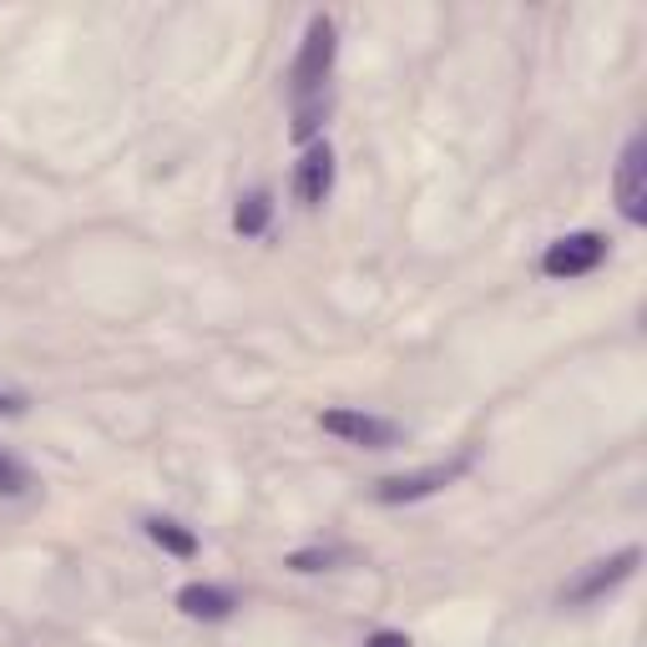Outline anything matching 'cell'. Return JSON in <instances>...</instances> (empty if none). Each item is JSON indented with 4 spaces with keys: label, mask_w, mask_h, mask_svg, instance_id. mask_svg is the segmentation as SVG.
<instances>
[{
    "label": "cell",
    "mask_w": 647,
    "mask_h": 647,
    "mask_svg": "<svg viewBox=\"0 0 647 647\" xmlns=\"http://www.w3.org/2000/svg\"><path fill=\"white\" fill-rule=\"evenodd\" d=\"M25 486H31V476H25V466H21V460L0 456V491H6V496H21Z\"/></svg>",
    "instance_id": "obj_13"
},
{
    "label": "cell",
    "mask_w": 647,
    "mask_h": 647,
    "mask_svg": "<svg viewBox=\"0 0 647 647\" xmlns=\"http://www.w3.org/2000/svg\"><path fill=\"white\" fill-rule=\"evenodd\" d=\"M643 152H647L643 132H633L623 147V162H617V208H623V218L633 223V229L647 223V182H643L647 162H643Z\"/></svg>",
    "instance_id": "obj_6"
},
{
    "label": "cell",
    "mask_w": 647,
    "mask_h": 647,
    "mask_svg": "<svg viewBox=\"0 0 647 647\" xmlns=\"http://www.w3.org/2000/svg\"><path fill=\"white\" fill-rule=\"evenodd\" d=\"M607 258V238L602 233H566L552 248L541 253V274L547 278H582Z\"/></svg>",
    "instance_id": "obj_3"
},
{
    "label": "cell",
    "mask_w": 647,
    "mask_h": 647,
    "mask_svg": "<svg viewBox=\"0 0 647 647\" xmlns=\"http://www.w3.org/2000/svg\"><path fill=\"white\" fill-rule=\"evenodd\" d=\"M324 112H329V96H309V102H299V117H294V142H309L314 132H319Z\"/></svg>",
    "instance_id": "obj_11"
},
{
    "label": "cell",
    "mask_w": 647,
    "mask_h": 647,
    "mask_svg": "<svg viewBox=\"0 0 647 647\" xmlns=\"http://www.w3.org/2000/svg\"><path fill=\"white\" fill-rule=\"evenodd\" d=\"M335 56H339L335 21H329V15H314L309 31H304L299 61H294V96H299V102H309V96L324 92V82H329V72H335Z\"/></svg>",
    "instance_id": "obj_1"
},
{
    "label": "cell",
    "mask_w": 647,
    "mask_h": 647,
    "mask_svg": "<svg viewBox=\"0 0 647 647\" xmlns=\"http://www.w3.org/2000/svg\"><path fill=\"white\" fill-rule=\"evenodd\" d=\"M0 415H25V400H21V395H6V390H0Z\"/></svg>",
    "instance_id": "obj_15"
},
{
    "label": "cell",
    "mask_w": 647,
    "mask_h": 647,
    "mask_svg": "<svg viewBox=\"0 0 647 647\" xmlns=\"http://www.w3.org/2000/svg\"><path fill=\"white\" fill-rule=\"evenodd\" d=\"M466 466H470V450H460L456 460H441V466H425V470H410V476H390V480H380V501L384 506H410V501H425V496H435V491H445L456 476H466Z\"/></svg>",
    "instance_id": "obj_2"
},
{
    "label": "cell",
    "mask_w": 647,
    "mask_h": 647,
    "mask_svg": "<svg viewBox=\"0 0 647 647\" xmlns=\"http://www.w3.org/2000/svg\"><path fill=\"white\" fill-rule=\"evenodd\" d=\"M339 552H329V547H309V552H294L288 556V566L294 572H324V566H335Z\"/></svg>",
    "instance_id": "obj_12"
},
{
    "label": "cell",
    "mask_w": 647,
    "mask_h": 647,
    "mask_svg": "<svg viewBox=\"0 0 647 647\" xmlns=\"http://www.w3.org/2000/svg\"><path fill=\"white\" fill-rule=\"evenodd\" d=\"M147 537H152L168 556H182V562L198 556V537H192L182 521H172V516H152V521H147Z\"/></svg>",
    "instance_id": "obj_9"
},
{
    "label": "cell",
    "mask_w": 647,
    "mask_h": 647,
    "mask_svg": "<svg viewBox=\"0 0 647 647\" xmlns=\"http://www.w3.org/2000/svg\"><path fill=\"white\" fill-rule=\"evenodd\" d=\"M238 607L229 587H213V582H188L178 592V612L182 617H198V623H223L229 612Z\"/></svg>",
    "instance_id": "obj_8"
},
{
    "label": "cell",
    "mask_w": 647,
    "mask_h": 647,
    "mask_svg": "<svg viewBox=\"0 0 647 647\" xmlns=\"http://www.w3.org/2000/svg\"><path fill=\"white\" fill-rule=\"evenodd\" d=\"M364 647H415V643H410L405 633H374V637H370V643H364Z\"/></svg>",
    "instance_id": "obj_14"
},
{
    "label": "cell",
    "mask_w": 647,
    "mask_h": 647,
    "mask_svg": "<svg viewBox=\"0 0 647 647\" xmlns=\"http://www.w3.org/2000/svg\"><path fill=\"white\" fill-rule=\"evenodd\" d=\"M294 192H299L304 208H319L335 192V152H329V142H314L304 152L299 172H294Z\"/></svg>",
    "instance_id": "obj_7"
},
{
    "label": "cell",
    "mask_w": 647,
    "mask_h": 647,
    "mask_svg": "<svg viewBox=\"0 0 647 647\" xmlns=\"http://www.w3.org/2000/svg\"><path fill=\"white\" fill-rule=\"evenodd\" d=\"M637 562H643V552H637V547H623V552L607 556V562H592L587 572H582V576L572 582V587L562 592V602H572V607H576V602H597V597H607L612 587H623L627 576L637 572Z\"/></svg>",
    "instance_id": "obj_5"
},
{
    "label": "cell",
    "mask_w": 647,
    "mask_h": 647,
    "mask_svg": "<svg viewBox=\"0 0 647 647\" xmlns=\"http://www.w3.org/2000/svg\"><path fill=\"white\" fill-rule=\"evenodd\" d=\"M268 218H274V198H268V192H248L238 203V213H233V229H238L243 238H258V233L268 229Z\"/></svg>",
    "instance_id": "obj_10"
},
{
    "label": "cell",
    "mask_w": 647,
    "mask_h": 647,
    "mask_svg": "<svg viewBox=\"0 0 647 647\" xmlns=\"http://www.w3.org/2000/svg\"><path fill=\"white\" fill-rule=\"evenodd\" d=\"M319 425L329 435H339V441H349V445H364V450H390V445H400L395 420L364 415V410H324Z\"/></svg>",
    "instance_id": "obj_4"
}]
</instances>
